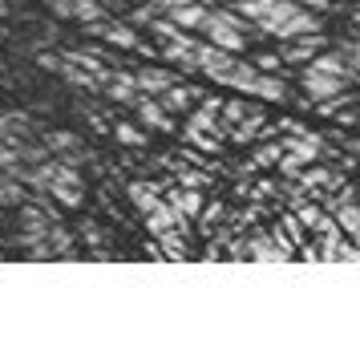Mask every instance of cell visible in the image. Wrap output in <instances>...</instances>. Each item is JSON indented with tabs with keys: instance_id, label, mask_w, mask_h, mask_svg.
<instances>
[{
	"instance_id": "cell-1",
	"label": "cell",
	"mask_w": 360,
	"mask_h": 340,
	"mask_svg": "<svg viewBox=\"0 0 360 340\" xmlns=\"http://www.w3.org/2000/svg\"><path fill=\"white\" fill-rule=\"evenodd\" d=\"M352 69L340 61V53H316V57H308L304 61V77H300V85H304V94L311 97V101H324V97H336L344 94V89H352Z\"/></svg>"
},
{
	"instance_id": "cell-2",
	"label": "cell",
	"mask_w": 360,
	"mask_h": 340,
	"mask_svg": "<svg viewBox=\"0 0 360 340\" xmlns=\"http://www.w3.org/2000/svg\"><path fill=\"white\" fill-rule=\"evenodd\" d=\"M316 158H324V138L311 134V130H300L295 138H283V154L276 158V166L292 178L300 166H308V162H316Z\"/></svg>"
},
{
	"instance_id": "cell-3",
	"label": "cell",
	"mask_w": 360,
	"mask_h": 340,
	"mask_svg": "<svg viewBox=\"0 0 360 340\" xmlns=\"http://www.w3.org/2000/svg\"><path fill=\"white\" fill-rule=\"evenodd\" d=\"M235 65H239V53H227V49L211 45V41H198L195 45V69L198 73H207L211 81H219V85H227L231 81Z\"/></svg>"
},
{
	"instance_id": "cell-4",
	"label": "cell",
	"mask_w": 360,
	"mask_h": 340,
	"mask_svg": "<svg viewBox=\"0 0 360 340\" xmlns=\"http://www.w3.org/2000/svg\"><path fill=\"white\" fill-rule=\"evenodd\" d=\"M243 259H255V263H288V259H295V247L283 235H251V243L243 247Z\"/></svg>"
},
{
	"instance_id": "cell-5",
	"label": "cell",
	"mask_w": 360,
	"mask_h": 340,
	"mask_svg": "<svg viewBox=\"0 0 360 340\" xmlns=\"http://www.w3.org/2000/svg\"><path fill=\"white\" fill-rule=\"evenodd\" d=\"M320 49H328V37L320 29H316V32H300V37H292V41H283V49H279V61L304 65L308 57H316Z\"/></svg>"
},
{
	"instance_id": "cell-6",
	"label": "cell",
	"mask_w": 360,
	"mask_h": 340,
	"mask_svg": "<svg viewBox=\"0 0 360 340\" xmlns=\"http://www.w3.org/2000/svg\"><path fill=\"white\" fill-rule=\"evenodd\" d=\"M316 29H320V13H311V8H304V4H295L292 13L271 29V37H276V41H292V37H300V32H316Z\"/></svg>"
},
{
	"instance_id": "cell-7",
	"label": "cell",
	"mask_w": 360,
	"mask_h": 340,
	"mask_svg": "<svg viewBox=\"0 0 360 340\" xmlns=\"http://www.w3.org/2000/svg\"><path fill=\"white\" fill-rule=\"evenodd\" d=\"M328 210H332V219H336L344 239H356L360 235V207L352 203V191H340V199H332Z\"/></svg>"
},
{
	"instance_id": "cell-8",
	"label": "cell",
	"mask_w": 360,
	"mask_h": 340,
	"mask_svg": "<svg viewBox=\"0 0 360 340\" xmlns=\"http://www.w3.org/2000/svg\"><path fill=\"white\" fill-rule=\"evenodd\" d=\"M53 16H61V20H77V25H89V20H101L105 8H101L98 0H49Z\"/></svg>"
},
{
	"instance_id": "cell-9",
	"label": "cell",
	"mask_w": 360,
	"mask_h": 340,
	"mask_svg": "<svg viewBox=\"0 0 360 340\" xmlns=\"http://www.w3.org/2000/svg\"><path fill=\"white\" fill-rule=\"evenodd\" d=\"M134 110H138V118H142V126L162 130V134L174 130V118L162 110V101H154V94H138V97H134Z\"/></svg>"
},
{
	"instance_id": "cell-10",
	"label": "cell",
	"mask_w": 360,
	"mask_h": 340,
	"mask_svg": "<svg viewBox=\"0 0 360 340\" xmlns=\"http://www.w3.org/2000/svg\"><path fill=\"white\" fill-rule=\"evenodd\" d=\"M85 29L94 32V37H101L105 45H114V49H134L138 45V37H134V25H114V20H89Z\"/></svg>"
},
{
	"instance_id": "cell-11",
	"label": "cell",
	"mask_w": 360,
	"mask_h": 340,
	"mask_svg": "<svg viewBox=\"0 0 360 340\" xmlns=\"http://www.w3.org/2000/svg\"><path fill=\"white\" fill-rule=\"evenodd\" d=\"M219 106H223L219 97H202L198 113H191V122H186V130H182V134H186V138H191V134H214V138H219V134H223V130L214 126V118H219Z\"/></svg>"
},
{
	"instance_id": "cell-12",
	"label": "cell",
	"mask_w": 360,
	"mask_h": 340,
	"mask_svg": "<svg viewBox=\"0 0 360 340\" xmlns=\"http://www.w3.org/2000/svg\"><path fill=\"white\" fill-rule=\"evenodd\" d=\"M179 29H202V20H207V0H186V4H174V8H162Z\"/></svg>"
},
{
	"instance_id": "cell-13",
	"label": "cell",
	"mask_w": 360,
	"mask_h": 340,
	"mask_svg": "<svg viewBox=\"0 0 360 340\" xmlns=\"http://www.w3.org/2000/svg\"><path fill=\"white\" fill-rule=\"evenodd\" d=\"M292 178L300 182V187H324V191H332V187H340V182H344L332 166H311V162H308V166H300Z\"/></svg>"
},
{
	"instance_id": "cell-14",
	"label": "cell",
	"mask_w": 360,
	"mask_h": 340,
	"mask_svg": "<svg viewBox=\"0 0 360 340\" xmlns=\"http://www.w3.org/2000/svg\"><path fill=\"white\" fill-rule=\"evenodd\" d=\"M166 203L179 210L182 219H198V210H202V194H198V187H182V191H166Z\"/></svg>"
},
{
	"instance_id": "cell-15",
	"label": "cell",
	"mask_w": 360,
	"mask_h": 340,
	"mask_svg": "<svg viewBox=\"0 0 360 340\" xmlns=\"http://www.w3.org/2000/svg\"><path fill=\"white\" fill-rule=\"evenodd\" d=\"M101 89H105V94L114 97V101H126V106H134V97H138L134 73H126V69H114V73H110V81H105Z\"/></svg>"
},
{
	"instance_id": "cell-16",
	"label": "cell",
	"mask_w": 360,
	"mask_h": 340,
	"mask_svg": "<svg viewBox=\"0 0 360 340\" xmlns=\"http://www.w3.org/2000/svg\"><path fill=\"white\" fill-rule=\"evenodd\" d=\"M251 97H259V101H283V97H288V81L279 77V73H263V69H259Z\"/></svg>"
},
{
	"instance_id": "cell-17",
	"label": "cell",
	"mask_w": 360,
	"mask_h": 340,
	"mask_svg": "<svg viewBox=\"0 0 360 340\" xmlns=\"http://www.w3.org/2000/svg\"><path fill=\"white\" fill-rule=\"evenodd\" d=\"M170 81H174V77H170L166 69H154V65H146V69H138V73H134V85H138V94H162Z\"/></svg>"
},
{
	"instance_id": "cell-18",
	"label": "cell",
	"mask_w": 360,
	"mask_h": 340,
	"mask_svg": "<svg viewBox=\"0 0 360 340\" xmlns=\"http://www.w3.org/2000/svg\"><path fill=\"white\" fill-rule=\"evenodd\" d=\"M158 97H162V110L166 113H182V110H191V101H195L198 94H195V89H186V85H174V81H170Z\"/></svg>"
},
{
	"instance_id": "cell-19",
	"label": "cell",
	"mask_w": 360,
	"mask_h": 340,
	"mask_svg": "<svg viewBox=\"0 0 360 340\" xmlns=\"http://www.w3.org/2000/svg\"><path fill=\"white\" fill-rule=\"evenodd\" d=\"M25 138H29V122L20 113H0V142L20 146Z\"/></svg>"
},
{
	"instance_id": "cell-20",
	"label": "cell",
	"mask_w": 360,
	"mask_h": 340,
	"mask_svg": "<svg viewBox=\"0 0 360 340\" xmlns=\"http://www.w3.org/2000/svg\"><path fill=\"white\" fill-rule=\"evenodd\" d=\"M130 199H134V207L146 215L150 207L162 203V187H154V182H130Z\"/></svg>"
},
{
	"instance_id": "cell-21",
	"label": "cell",
	"mask_w": 360,
	"mask_h": 340,
	"mask_svg": "<svg viewBox=\"0 0 360 340\" xmlns=\"http://www.w3.org/2000/svg\"><path fill=\"white\" fill-rule=\"evenodd\" d=\"M45 150L49 154H73V150H82V138L69 130H53V134H45Z\"/></svg>"
},
{
	"instance_id": "cell-22",
	"label": "cell",
	"mask_w": 360,
	"mask_h": 340,
	"mask_svg": "<svg viewBox=\"0 0 360 340\" xmlns=\"http://www.w3.org/2000/svg\"><path fill=\"white\" fill-rule=\"evenodd\" d=\"M255 77H259V69H255V65H247V61H239L227 85L235 89V94H247V97H251V89H255Z\"/></svg>"
},
{
	"instance_id": "cell-23",
	"label": "cell",
	"mask_w": 360,
	"mask_h": 340,
	"mask_svg": "<svg viewBox=\"0 0 360 340\" xmlns=\"http://www.w3.org/2000/svg\"><path fill=\"white\" fill-rule=\"evenodd\" d=\"M295 219H300V227H304V231H316V223L324 219V210H320V203L300 199V203H295Z\"/></svg>"
},
{
	"instance_id": "cell-24",
	"label": "cell",
	"mask_w": 360,
	"mask_h": 340,
	"mask_svg": "<svg viewBox=\"0 0 360 340\" xmlns=\"http://www.w3.org/2000/svg\"><path fill=\"white\" fill-rule=\"evenodd\" d=\"M0 203L4 207H20L25 203V182H17V178H0Z\"/></svg>"
},
{
	"instance_id": "cell-25",
	"label": "cell",
	"mask_w": 360,
	"mask_h": 340,
	"mask_svg": "<svg viewBox=\"0 0 360 340\" xmlns=\"http://www.w3.org/2000/svg\"><path fill=\"white\" fill-rule=\"evenodd\" d=\"M61 77L73 81V85H82V89H101L98 77H94V73H85V69H77L73 61H61Z\"/></svg>"
},
{
	"instance_id": "cell-26",
	"label": "cell",
	"mask_w": 360,
	"mask_h": 340,
	"mask_svg": "<svg viewBox=\"0 0 360 340\" xmlns=\"http://www.w3.org/2000/svg\"><path fill=\"white\" fill-rule=\"evenodd\" d=\"M114 138L122 146H134V150H138V146H146V134H142V126H130V122H117L114 126Z\"/></svg>"
},
{
	"instance_id": "cell-27",
	"label": "cell",
	"mask_w": 360,
	"mask_h": 340,
	"mask_svg": "<svg viewBox=\"0 0 360 340\" xmlns=\"http://www.w3.org/2000/svg\"><path fill=\"white\" fill-rule=\"evenodd\" d=\"M49 194L61 199L65 207H77V203H82V187H69V182H49Z\"/></svg>"
},
{
	"instance_id": "cell-28",
	"label": "cell",
	"mask_w": 360,
	"mask_h": 340,
	"mask_svg": "<svg viewBox=\"0 0 360 340\" xmlns=\"http://www.w3.org/2000/svg\"><path fill=\"white\" fill-rule=\"evenodd\" d=\"M283 154V142H271V146H259L255 150V158H251V166L247 170H255V166H276V158Z\"/></svg>"
},
{
	"instance_id": "cell-29",
	"label": "cell",
	"mask_w": 360,
	"mask_h": 340,
	"mask_svg": "<svg viewBox=\"0 0 360 340\" xmlns=\"http://www.w3.org/2000/svg\"><path fill=\"white\" fill-rule=\"evenodd\" d=\"M267 4H271V0H235L231 8H235V13H239V16H247V20L255 25V16H259L263 8H267Z\"/></svg>"
},
{
	"instance_id": "cell-30",
	"label": "cell",
	"mask_w": 360,
	"mask_h": 340,
	"mask_svg": "<svg viewBox=\"0 0 360 340\" xmlns=\"http://www.w3.org/2000/svg\"><path fill=\"white\" fill-rule=\"evenodd\" d=\"M186 142H191V146H198V150H207V154H219V150H223V142H219L214 134H191Z\"/></svg>"
},
{
	"instance_id": "cell-31",
	"label": "cell",
	"mask_w": 360,
	"mask_h": 340,
	"mask_svg": "<svg viewBox=\"0 0 360 340\" xmlns=\"http://www.w3.org/2000/svg\"><path fill=\"white\" fill-rule=\"evenodd\" d=\"M219 113H223V122H227V126H235V122L247 113V106H243V101H223V106H219Z\"/></svg>"
},
{
	"instance_id": "cell-32",
	"label": "cell",
	"mask_w": 360,
	"mask_h": 340,
	"mask_svg": "<svg viewBox=\"0 0 360 340\" xmlns=\"http://www.w3.org/2000/svg\"><path fill=\"white\" fill-rule=\"evenodd\" d=\"M179 182H182V187H207V182H211V175H207V170H182Z\"/></svg>"
},
{
	"instance_id": "cell-33",
	"label": "cell",
	"mask_w": 360,
	"mask_h": 340,
	"mask_svg": "<svg viewBox=\"0 0 360 340\" xmlns=\"http://www.w3.org/2000/svg\"><path fill=\"white\" fill-rule=\"evenodd\" d=\"M255 69H263V73H279V69H283V61H279L276 53H259V61H255Z\"/></svg>"
},
{
	"instance_id": "cell-34",
	"label": "cell",
	"mask_w": 360,
	"mask_h": 340,
	"mask_svg": "<svg viewBox=\"0 0 360 340\" xmlns=\"http://www.w3.org/2000/svg\"><path fill=\"white\" fill-rule=\"evenodd\" d=\"M13 162H20L17 158V146H8V142H0V170H8Z\"/></svg>"
},
{
	"instance_id": "cell-35",
	"label": "cell",
	"mask_w": 360,
	"mask_h": 340,
	"mask_svg": "<svg viewBox=\"0 0 360 340\" xmlns=\"http://www.w3.org/2000/svg\"><path fill=\"white\" fill-rule=\"evenodd\" d=\"M37 65L49 69V73H61V57H53V53H37Z\"/></svg>"
},
{
	"instance_id": "cell-36",
	"label": "cell",
	"mask_w": 360,
	"mask_h": 340,
	"mask_svg": "<svg viewBox=\"0 0 360 340\" xmlns=\"http://www.w3.org/2000/svg\"><path fill=\"white\" fill-rule=\"evenodd\" d=\"M295 4H304V8H311V13H324V8H332V0H295Z\"/></svg>"
},
{
	"instance_id": "cell-37",
	"label": "cell",
	"mask_w": 360,
	"mask_h": 340,
	"mask_svg": "<svg viewBox=\"0 0 360 340\" xmlns=\"http://www.w3.org/2000/svg\"><path fill=\"white\" fill-rule=\"evenodd\" d=\"M158 4H162V8H174V4H186V0H158Z\"/></svg>"
}]
</instances>
